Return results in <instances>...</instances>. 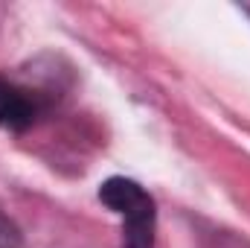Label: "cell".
<instances>
[{
    "mask_svg": "<svg viewBox=\"0 0 250 248\" xmlns=\"http://www.w3.org/2000/svg\"><path fill=\"white\" fill-rule=\"evenodd\" d=\"M99 201L108 204L123 222V248H154L157 210L154 198L134 178L114 175L99 187Z\"/></svg>",
    "mask_w": 250,
    "mask_h": 248,
    "instance_id": "6da1fadb",
    "label": "cell"
},
{
    "mask_svg": "<svg viewBox=\"0 0 250 248\" xmlns=\"http://www.w3.org/2000/svg\"><path fill=\"white\" fill-rule=\"evenodd\" d=\"M41 94L32 88H23L18 82L0 79V128L21 131L32 125L41 114Z\"/></svg>",
    "mask_w": 250,
    "mask_h": 248,
    "instance_id": "7a4b0ae2",
    "label": "cell"
},
{
    "mask_svg": "<svg viewBox=\"0 0 250 248\" xmlns=\"http://www.w3.org/2000/svg\"><path fill=\"white\" fill-rule=\"evenodd\" d=\"M0 248H21V234L12 225V219H6L0 213Z\"/></svg>",
    "mask_w": 250,
    "mask_h": 248,
    "instance_id": "3957f363",
    "label": "cell"
}]
</instances>
